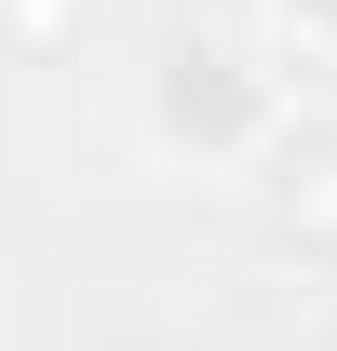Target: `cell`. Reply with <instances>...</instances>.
I'll use <instances>...</instances> for the list:
<instances>
[{
  "instance_id": "cell-2",
  "label": "cell",
  "mask_w": 337,
  "mask_h": 351,
  "mask_svg": "<svg viewBox=\"0 0 337 351\" xmlns=\"http://www.w3.org/2000/svg\"><path fill=\"white\" fill-rule=\"evenodd\" d=\"M270 14H284V41H297V54H337V0H270Z\"/></svg>"
},
{
  "instance_id": "cell-1",
  "label": "cell",
  "mask_w": 337,
  "mask_h": 351,
  "mask_svg": "<svg viewBox=\"0 0 337 351\" xmlns=\"http://www.w3.org/2000/svg\"><path fill=\"white\" fill-rule=\"evenodd\" d=\"M149 135L189 149V162H256V149L284 135V95L229 41H162V68H149Z\"/></svg>"
}]
</instances>
